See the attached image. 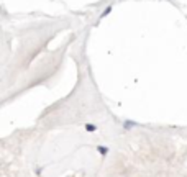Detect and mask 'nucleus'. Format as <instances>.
I'll list each match as a JSON object with an SVG mask.
<instances>
[{
    "mask_svg": "<svg viewBox=\"0 0 187 177\" xmlns=\"http://www.w3.org/2000/svg\"><path fill=\"white\" fill-rule=\"evenodd\" d=\"M85 130H87V131H95V130H97V126H95V125H90V123H87V125H85Z\"/></svg>",
    "mask_w": 187,
    "mask_h": 177,
    "instance_id": "obj_3",
    "label": "nucleus"
},
{
    "mask_svg": "<svg viewBox=\"0 0 187 177\" xmlns=\"http://www.w3.org/2000/svg\"><path fill=\"white\" fill-rule=\"evenodd\" d=\"M97 151H99L102 156H105V154L108 152V148H105V146H97Z\"/></svg>",
    "mask_w": 187,
    "mask_h": 177,
    "instance_id": "obj_2",
    "label": "nucleus"
},
{
    "mask_svg": "<svg viewBox=\"0 0 187 177\" xmlns=\"http://www.w3.org/2000/svg\"><path fill=\"white\" fill-rule=\"evenodd\" d=\"M123 126H125V130H131L133 126H138V123L136 121H130V120H127L123 123Z\"/></svg>",
    "mask_w": 187,
    "mask_h": 177,
    "instance_id": "obj_1",
    "label": "nucleus"
},
{
    "mask_svg": "<svg viewBox=\"0 0 187 177\" xmlns=\"http://www.w3.org/2000/svg\"><path fill=\"white\" fill-rule=\"evenodd\" d=\"M110 12H112V7H108V8H107V10H105V12L102 13V18H105V17H107V15H108V13H110Z\"/></svg>",
    "mask_w": 187,
    "mask_h": 177,
    "instance_id": "obj_4",
    "label": "nucleus"
}]
</instances>
